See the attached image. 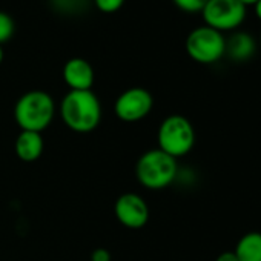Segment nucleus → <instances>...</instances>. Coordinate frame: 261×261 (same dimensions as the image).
<instances>
[{
	"label": "nucleus",
	"mask_w": 261,
	"mask_h": 261,
	"mask_svg": "<svg viewBox=\"0 0 261 261\" xmlns=\"http://www.w3.org/2000/svg\"><path fill=\"white\" fill-rule=\"evenodd\" d=\"M60 117L74 133L86 134L101 121V105L98 97L89 91H69L60 101Z\"/></svg>",
	"instance_id": "nucleus-1"
},
{
	"label": "nucleus",
	"mask_w": 261,
	"mask_h": 261,
	"mask_svg": "<svg viewBox=\"0 0 261 261\" xmlns=\"http://www.w3.org/2000/svg\"><path fill=\"white\" fill-rule=\"evenodd\" d=\"M56 103L54 98L40 89L25 92L14 106V118L22 130L40 133L54 120Z\"/></svg>",
	"instance_id": "nucleus-2"
},
{
	"label": "nucleus",
	"mask_w": 261,
	"mask_h": 261,
	"mask_svg": "<svg viewBox=\"0 0 261 261\" xmlns=\"http://www.w3.org/2000/svg\"><path fill=\"white\" fill-rule=\"evenodd\" d=\"M177 159L168 155L162 149L146 151L136 165V177L139 183L151 191H160L171 186L178 177Z\"/></svg>",
	"instance_id": "nucleus-3"
},
{
	"label": "nucleus",
	"mask_w": 261,
	"mask_h": 261,
	"mask_svg": "<svg viewBox=\"0 0 261 261\" xmlns=\"http://www.w3.org/2000/svg\"><path fill=\"white\" fill-rule=\"evenodd\" d=\"M159 149L174 159L188 155L195 145V129L192 123L178 114L166 117L157 133Z\"/></svg>",
	"instance_id": "nucleus-4"
},
{
	"label": "nucleus",
	"mask_w": 261,
	"mask_h": 261,
	"mask_svg": "<svg viewBox=\"0 0 261 261\" xmlns=\"http://www.w3.org/2000/svg\"><path fill=\"white\" fill-rule=\"evenodd\" d=\"M185 46L188 56L201 65L217 63L226 56V39L223 33L206 25L192 30L186 37Z\"/></svg>",
	"instance_id": "nucleus-5"
},
{
	"label": "nucleus",
	"mask_w": 261,
	"mask_h": 261,
	"mask_svg": "<svg viewBox=\"0 0 261 261\" xmlns=\"http://www.w3.org/2000/svg\"><path fill=\"white\" fill-rule=\"evenodd\" d=\"M246 10L240 0H207L201 16L206 27L224 33L235 31L244 22Z\"/></svg>",
	"instance_id": "nucleus-6"
},
{
	"label": "nucleus",
	"mask_w": 261,
	"mask_h": 261,
	"mask_svg": "<svg viewBox=\"0 0 261 261\" xmlns=\"http://www.w3.org/2000/svg\"><path fill=\"white\" fill-rule=\"evenodd\" d=\"M154 98L152 94L145 88H129L123 91L114 105L115 115L126 123L140 121L148 117L152 111Z\"/></svg>",
	"instance_id": "nucleus-7"
},
{
	"label": "nucleus",
	"mask_w": 261,
	"mask_h": 261,
	"mask_svg": "<svg viewBox=\"0 0 261 261\" xmlns=\"http://www.w3.org/2000/svg\"><path fill=\"white\" fill-rule=\"evenodd\" d=\"M120 224L127 229H142L149 221V206L143 197L134 192L121 194L114 206Z\"/></svg>",
	"instance_id": "nucleus-8"
},
{
	"label": "nucleus",
	"mask_w": 261,
	"mask_h": 261,
	"mask_svg": "<svg viewBox=\"0 0 261 261\" xmlns=\"http://www.w3.org/2000/svg\"><path fill=\"white\" fill-rule=\"evenodd\" d=\"M62 74L69 91H89L94 85V69L91 63L82 57L69 59Z\"/></svg>",
	"instance_id": "nucleus-9"
},
{
	"label": "nucleus",
	"mask_w": 261,
	"mask_h": 261,
	"mask_svg": "<svg viewBox=\"0 0 261 261\" xmlns=\"http://www.w3.org/2000/svg\"><path fill=\"white\" fill-rule=\"evenodd\" d=\"M14 149L17 157L22 162L31 163L42 157L45 149V142L40 133H33V130H22L17 136Z\"/></svg>",
	"instance_id": "nucleus-10"
},
{
	"label": "nucleus",
	"mask_w": 261,
	"mask_h": 261,
	"mask_svg": "<svg viewBox=\"0 0 261 261\" xmlns=\"http://www.w3.org/2000/svg\"><path fill=\"white\" fill-rule=\"evenodd\" d=\"M255 53L256 42L249 33L237 31L226 40V56H229V59L233 62H247L253 57Z\"/></svg>",
	"instance_id": "nucleus-11"
},
{
	"label": "nucleus",
	"mask_w": 261,
	"mask_h": 261,
	"mask_svg": "<svg viewBox=\"0 0 261 261\" xmlns=\"http://www.w3.org/2000/svg\"><path fill=\"white\" fill-rule=\"evenodd\" d=\"M238 261H261V232H247L235 244Z\"/></svg>",
	"instance_id": "nucleus-12"
},
{
	"label": "nucleus",
	"mask_w": 261,
	"mask_h": 261,
	"mask_svg": "<svg viewBox=\"0 0 261 261\" xmlns=\"http://www.w3.org/2000/svg\"><path fill=\"white\" fill-rule=\"evenodd\" d=\"M48 5L62 17H80L91 10L92 0H48Z\"/></svg>",
	"instance_id": "nucleus-13"
},
{
	"label": "nucleus",
	"mask_w": 261,
	"mask_h": 261,
	"mask_svg": "<svg viewBox=\"0 0 261 261\" xmlns=\"http://www.w3.org/2000/svg\"><path fill=\"white\" fill-rule=\"evenodd\" d=\"M14 31H16L14 19L8 13L0 11V45L8 42L14 36Z\"/></svg>",
	"instance_id": "nucleus-14"
},
{
	"label": "nucleus",
	"mask_w": 261,
	"mask_h": 261,
	"mask_svg": "<svg viewBox=\"0 0 261 261\" xmlns=\"http://www.w3.org/2000/svg\"><path fill=\"white\" fill-rule=\"evenodd\" d=\"M175 7L185 13H201L207 0H172Z\"/></svg>",
	"instance_id": "nucleus-15"
},
{
	"label": "nucleus",
	"mask_w": 261,
	"mask_h": 261,
	"mask_svg": "<svg viewBox=\"0 0 261 261\" xmlns=\"http://www.w3.org/2000/svg\"><path fill=\"white\" fill-rule=\"evenodd\" d=\"M92 5L105 14H112L121 10L124 0H92Z\"/></svg>",
	"instance_id": "nucleus-16"
},
{
	"label": "nucleus",
	"mask_w": 261,
	"mask_h": 261,
	"mask_svg": "<svg viewBox=\"0 0 261 261\" xmlns=\"http://www.w3.org/2000/svg\"><path fill=\"white\" fill-rule=\"evenodd\" d=\"M91 261H111V252L105 247H97L91 255Z\"/></svg>",
	"instance_id": "nucleus-17"
},
{
	"label": "nucleus",
	"mask_w": 261,
	"mask_h": 261,
	"mask_svg": "<svg viewBox=\"0 0 261 261\" xmlns=\"http://www.w3.org/2000/svg\"><path fill=\"white\" fill-rule=\"evenodd\" d=\"M215 261H238V258H237V255L233 253V250H232V252L226 250V252H221V253L217 256Z\"/></svg>",
	"instance_id": "nucleus-18"
},
{
	"label": "nucleus",
	"mask_w": 261,
	"mask_h": 261,
	"mask_svg": "<svg viewBox=\"0 0 261 261\" xmlns=\"http://www.w3.org/2000/svg\"><path fill=\"white\" fill-rule=\"evenodd\" d=\"M253 7H255V14H256V17L261 20V0H259V2H256Z\"/></svg>",
	"instance_id": "nucleus-19"
},
{
	"label": "nucleus",
	"mask_w": 261,
	"mask_h": 261,
	"mask_svg": "<svg viewBox=\"0 0 261 261\" xmlns=\"http://www.w3.org/2000/svg\"><path fill=\"white\" fill-rule=\"evenodd\" d=\"M240 2H241V4H243L246 8H247V7H253L256 2H259V0H240Z\"/></svg>",
	"instance_id": "nucleus-20"
},
{
	"label": "nucleus",
	"mask_w": 261,
	"mask_h": 261,
	"mask_svg": "<svg viewBox=\"0 0 261 261\" xmlns=\"http://www.w3.org/2000/svg\"><path fill=\"white\" fill-rule=\"evenodd\" d=\"M4 62V48H2V45H0V63Z\"/></svg>",
	"instance_id": "nucleus-21"
},
{
	"label": "nucleus",
	"mask_w": 261,
	"mask_h": 261,
	"mask_svg": "<svg viewBox=\"0 0 261 261\" xmlns=\"http://www.w3.org/2000/svg\"><path fill=\"white\" fill-rule=\"evenodd\" d=\"M259 45H261V34H259Z\"/></svg>",
	"instance_id": "nucleus-22"
}]
</instances>
